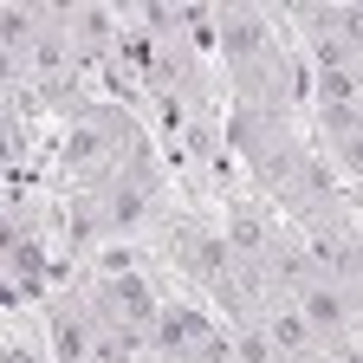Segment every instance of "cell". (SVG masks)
Here are the masks:
<instances>
[{
	"label": "cell",
	"instance_id": "1",
	"mask_svg": "<svg viewBox=\"0 0 363 363\" xmlns=\"http://www.w3.org/2000/svg\"><path fill=\"white\" fill-rule=\"evenodd\" d=\"M162 266L175 272L182 286H195V292H208L214 279L234 259H227V240H220V214L214 208H175L169 220H162Z\"/></svg>",
	"mask_w": 363,
	"mask_h": 363
},
{
	"label": "cell",
	"instance_id": "2",
	"mask_svg": "<svg viewBox=\"0 0 363 363\" xmlns=\"http://www.w3.org/2000/svg\"><path fill=\"white\" fill-rule=\"evenodd\" d=\"M91 337H98V318H91L84 292H45V298H39V344H45V363H91Z\"/></svg>",
	"mask_w": 363,
	"mask_h": 363
}]
</instances>
